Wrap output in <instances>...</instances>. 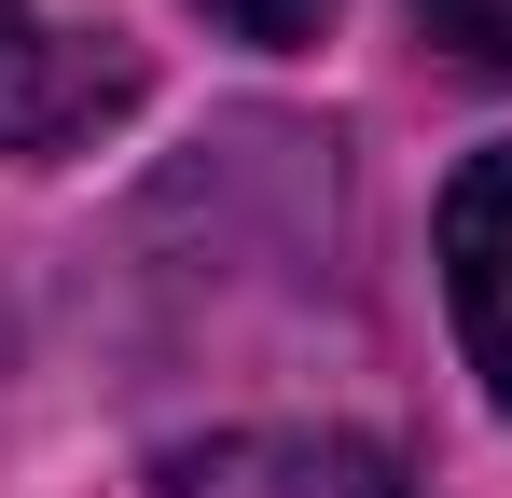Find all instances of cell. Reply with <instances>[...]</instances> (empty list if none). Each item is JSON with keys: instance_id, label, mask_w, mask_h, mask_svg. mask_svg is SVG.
Here are the masks:
<instances>
[{"instance_id": "6da1fadb", "label": "cell", "mask_w": 512, "mask_h": 498, "mask_svg": "<svg viewBox=\"0 0 512 498\" xmlns=\"http://www.w3.org/2000/svg\"><path fill=\"white\" fill-rule=\"evenodd\" d=\"M443 305H457V346L485 374V402L512 415V139L443 180Z\"/></svg>"}, {"instance_id": "3957f363", "label": "cell", "mask_w": 512, "mask_h": 498, "mask_svg": "<svg viewBox=\"0 0 512 498\" xmlns=\"http://www.w3.org/2000/svg\"><path fill=\"white\" fill-rule=\"evenodd\" d=\"M111 70H70L56 42H42V14L28 0H0V139H42V125H70Z\"/></svg>"}, {"instance_id": "5b68a950", "label": "cell", "mask_w": 512, "mask_h": 498, "mask_svg": "<svg viewBox=\"0 0 512 498\" xmlns=\"http://www.w3.org/2000/svg\"><path fill=\"white\" fill-rule=\"evenodd\" d=\"M429 42H457L471 70H512V0H416Z\"/></svg>"}, {"instance_id": "277c9868", "label": "cell", "mask_w": 512, "mask_h": 498, "mask_svg": "<svg viewBox=\"0 0 512 498\" xmlns=\"http://www.w3.org/2000/svg\"><path fill=\"white\" fill-rule=\"evenodd\" d=\"M208 28H236V42H263V56H291V42H319L333 28V0H194Z\"/></svg>"}, {"instance_id": "7a4b0ae2", "label": "cell", "mask_w": 512, "mask_h": 498, "mask_svg": "<svg viewBox=\"0 0 512 498\" xmlns=\"http://www.w3.org/2000/svg\"><path fill=\"white\" fill-rule=\"evenodd\" d=\"M167 498H402V471L333 443V429H236V443L180 457Z\"/></svg>"}]
</instances>
